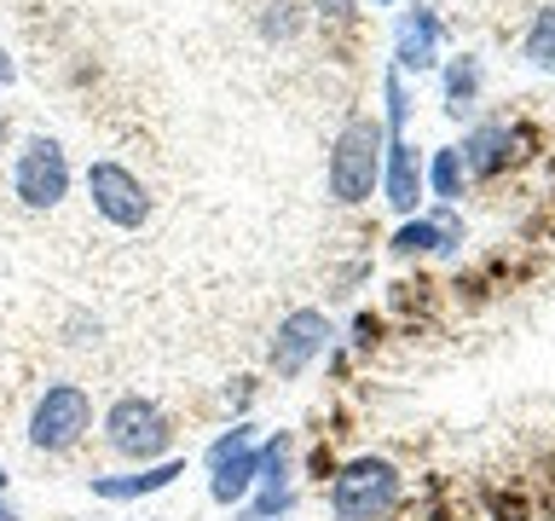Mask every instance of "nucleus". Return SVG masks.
<instances>
[{"instance_id": "f257e3e1", "label": "nucleus", "mask_w": 555, "mask_h": 521, "mask_svg": "<svg viewBox=\"0 0 555 521\" xmlns=\"http://www.w3.org/2000/svg\"><path fill=\"white\" fill-rule=\"evenodd\" d=\"M382 151H388V128L376 116H353L347 128L336 134L330 145V168H324V186L336 203H371V191L382 186Z\"/></svg>"}, {"instance_id": "f03ea898", "label": "nucleus", "mask_w": 555, "mask_h": 521, "mask_svg": "<svg viewBox=\"0 0 555 521\" xmlns=\"http://www.w3.org/2000/svg\"><path fill=\"white\" fill-rule=\"evenodd\" d=\"M399 493H405V481H399V469L388 458H347L336 469V481H330V516L336 521H388L399 510Z\"/></svg>"}, {"instance_id": "7ed1b4c3", "label": "nucleus", "mask_w": 555, "mask_h": 521, "mask_svg": "<svg viewBox=\"0 0 555 521\" xmlns=\"http://www.w3.org/2000/svg\"><path fill=\"white\" fill-rule=\"evenodd\" d=\"M104 446L128 463H163L173 458V417L151 394H121L104 411Z\"/></svg>"}, {"instance_id": "20e7f679", "label": "nucleus", "mask_w": 555, "mask_h": 521, "mask_svg": "<svg viewBox=\"0 0 555 521\" xmlns=\"http://www.w3.org/2000/svg\"><path fill=\"white\" fill-rule=\"evenodd\" d=\"M93 434V394L81 382H47L41 399L29 406V446L47 458H64Z\"/></svg>"}, {"instance_id": "39448f33", "label": "nucleus", "mask_w": 555, "mask_h": 521, "mask_svg": "<svg viewBox=\"0 0 555 521\" xmlns=\"http://www.w3.org/2000/svg\"><path fill=\"white\" fill-rule=\"evenodd\" d=\"M12 191L24 208H59L69 198V156L52 134H29L12 156Z\"/></svg>"}, {"instance_id": "423d86ee", "label": "nucleus", "mask_w": 555, "mask_h": 521, "mask_svg": "<svg viewBox=\"0 0 555 521\" xmlns=\"http://www.w3.org/2000/svg\"><path fill=\"white\" fill-rule=\"evenodd\" d=\"M208 463V498L215 504H249L255 475H260V441L249 423H232L215 446L203 452Z\"/></svg>"}, {"instance_id": "0eeeda50", "label": "nucleus", "mask_w": 555, "mask_h": 521, "mask_svg": "<svg viewBox=\"0 0 555 521\" xmlns=\"http://www.w3.org/2000/svg\"><path fill=\"white\" fill-rule=\"evenodd\" d=\"M87 198H93L99 220H111L116 232H139L151 220V186L128 163H111V156H99L87 168Z\"/></svg>"}, {"instance_id": "6e6552de", "label": "nucleus", "mask_w": 555, "mask_h": 521, "mask_svg": "<svg viewBox=\"0 0 555 521\" xmlns=\"http://www.w3.org/2000/svg\"><path fill=\"white\" fill-rule=\"evenodd\" d=\"M330 336H336V330H330V319H324L319 307H295V313H284V319H278V330H272L267 365H272L284 382H295V377H301L307 365L330 347Z\"/></svg>"}, {"instance_id": "1a4fd4ad", "label": "nucleus", "mask_w": 555, "mask_h": 521, "mask_svg": "<svg viewBox=\"0 0 555 521\" xmlns=\"http://www.w3.org/2000/svg\"><path fill=\"white\" fill-rule=\"evenodd\" d=\"M185 475L180 458H163V463H133L121 475H87V493L104 498V504H133V498H151V493H168L173 481Z\"/></svg>"}, {"instance_id": "9d476101", "label": "nucleus", "mask_w": 555, "mask_h": 521, "mask_svg": "<svg viewBox=\"0 0 555 521\" xmlns=\"http://www.w3.org/2000/svg\"><path fill=\"white\" fill-rule=\"evenodd\" d=\"M434 64H440V17H434V7H411L393 29V69L405 76V69H434Z\"/></svg>"}, {"instance_id": "9b49d317", "label": "nucleus", "mask_w": 555, "mask_h": 521, "mask_svg": "<svg viewBox=\"0 0 555 521\" xmlns=\"http://www.w3.org/2000/svg\"><path fill=\"white\" fill-rule=\"evenodd\" d=\"M423 163H416V151L405 145V134H388V151H382V191H388V203L399 215H416V203H423Z\"/></svg>"}, {"instance_id": "f8f14e48", "label": "nucleus", "mask_w": 555, "mask_h": 521, "mask_svg": "<svg viewBox=\"0 0 555 521\" xmlns=\"http://www.w3.org/2000/svg\"><path fill=\"white\" fill-rule=\"evenodd\" d=\"M463 243L457 232V215H440V220H405L393 232V255H434V250H451Z\"/></svg>"}, {"instance_id": "ddd939ff", "label": "nucleus", "mask_w": 555, "mask_h": 521, "mask_svg": "<svg viewBox=\"0 0 555 521\" xmlns=\"http://www.w3.org/2000/svg\"><path fill=\"white\" fill-rule=\"evenodd\" d=\"M457 156H463V174H498L503 163H509V128L486 122V128H475L457 145Z\"/></svg>"}, {"instance_id": "4468645a", "label": "nucleus", "mask_w": 555, "mask_h": 521, "mask_svg": "<svg viewBox=\"0 0 555 521\" xmlns=\"http://www.w3.org/2000/svg\"><path fill=\"white\" fill-rule=\"evenodd\" d=\"M423 180L434 186V198H440V203H457L463 198V156H457V145L434 151V163L423 168Z\"/></svg>"}, {"instance_id": "2eb2a0df", "label": "nucleus", "mask_w": 555, "mask_h": 521, "mask_svg": "<svg viewBox=\"0 0 555 521\" xmlns=\"http://www.w3.org/2000/svg\"><path fill=\"white\" fill-rule=\"evenodd\" d=\"M480 93V59H451L446 64V104L463 116V104H475Z\"/></svg>"}, {"instance_id": "dca6fc26", "label": "nucleus", "mask_w": 555, "mask_h": 521, "mask_svg": "<svg viewBox=\"0 0 555 521\" xmlns=\"http://www.w3.org/2000/svg\"><path fill=\"white\" fill-rule=\"evenodd\" d=\"M527 64L544 69V76H555V7H544V12L532 17V29H527Z\"/></svg>"}, {"instance_id": "f3484780", "label": "nucleus", "mask_w": 555, "mask_h": 521, "mask_svg": "<svg viewBox=\"0 0 555 521\" xmlns=\"http://www.w3.org/2000/svg\"><path fill=\"white\" fill-rule=\"evenodd\" d=\"M319 12L336 17V24H347V17H353V0H319Z\"/></svg>"}, {"instance_id": "a211bd4d", "label": "nucleus", "mask_w": 555, "mask_h": 521, "mask_svg": "<svg viewBox=\"0 0 555 521\" xmlns=\"http://www.w3.org/2000/svg\"><path fill=\"white\" fill-rule=\"evenodd\" d=\"M7 139H12V122H7V111H0V156H7Z\"/></svg>"}, {"instance_id": "6ab92c4d", "label": "nucleus", "mask_w": 555, "mask_h": 521, "mask_svg": "<svg viewBox=\"0 0 555 521\" xmlns=\"http://www.w3.org/2000/svg\"><path fill=\"white\" fill-rule=\"evenodd\" d=\"M237 521H295V516H255V510H243Z\"/></svg>"}, {"instance_id": "aec40b11", "label": "nucleus", "mask_w": 555, "mask_h": 521, "mask_svg": "<svg viewBox=\"0 0 555 521\" xmlns=\"http://www.w3.org/2000/svg\"><path fill=\"white\" fill-rule=\"evenodd\" d=\"M0 521H24V516H17V510H12V504H7V498H0Z\"/></svg>"}, {"instance_id": "412c9836", "label": "nucleus", "mask_w": 555, "mask_h": 521, "mask_svg": "<svg viewBox=\"0 0 555 521\" xmlns=\"http://www.w3.org/2000/svg\"><path fill=\"white\" fill-rule=\"evenodd\" d=\"M139 521H173V516H139Z\"/></svg>"}, {"instance_id": "4be33fe9", "label": "nucleus", "mask_w": 555, "mask_h": 521, "mask_svg": "<svg viewBox=\"0 0 555 521\" xmlns=\"http://www.w3.org/2000/svg\"><path fill=\"white\" fill-rule=\"evenodd\" d=\"M0 493H7V469H0Z\"/></svg>"}, {"instance_id": "5701e85b", "label": "nucleus", "mask_w": 555, "mask_h": 521, "mask_svg": "<svg viewBox=\"0 0 555 521\" xmlns=\"http://www.w3.org/2000/svg\"><path fill=\"white\" fill-rule=\"evenodd\" d=\"M376 7H393V0H376Z\"/></svg>"}]
</instances>
